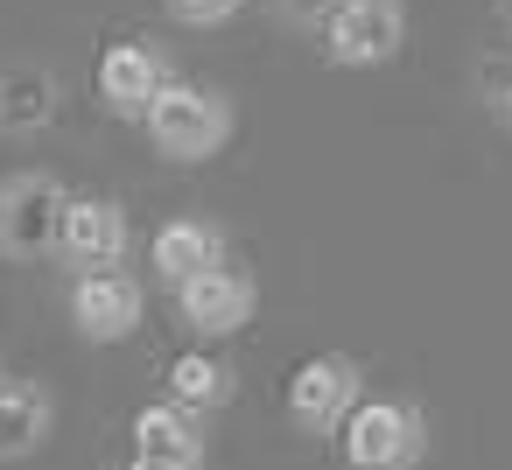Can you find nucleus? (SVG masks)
Returning <instances> with one entry per match:
<instances>
[{"mask_svg": "<svg viewBox=\"0 0 512 470\" xmlns=\"http://www.w3.org/2000/svg\"><path fill=\"white\" fill-rule=\"evenodd\" d=\"M141 127H148V141H155L162 162H211V155L232 141V99L211 92V85L169 78Z\"/></svg>", "mask_w": 512, "mask_h": 470, "instance_id": "nucleus-1", "label": "nucleus"}, {"mask_svg": "<svg viewBox=\"0 0 512 470\" xmlns=\"http://www.w3.org/2000/svg\"><path fill=\"white\" fill-rule=\"evenodd\" d=\"M344 463L351 470H414L421 449H428V414L414 400H358L351 421H344Z\"/></svg>", "mask_w": 512, "mask_h": 470, "instance_id": "nucleus-2", "label": "nucleus"}, {"mask_svg": "<svg viewBox=\"0 0 512 470\" xmlns=\"http://www.w3.org/2000/svg\"><path fill=\"white\" fill-rule=\"evenodd\" d=\"M64 211H71V190L43 169H22L0 183V253L8 260H43L57 253L64 239Z\"/></svg>", "mask_w": 512, "mask_h": 470, "instance_id": "nucleus-3", "label": "nucleus"}, {"mask_svg": "<svg viewBox=\"0 0 512 470\" xmlns=\"http://www.w3.org/2000/svg\"><path fill=\"white\" fill-rule=\"evenodd\" d=\"M358 400H365V372L344 351H316L288 379V421L302 435H344V421H351Z\"/></svg>", "mask_w": 512, "mask_h": 470, "instance_id": "nucleus-4", "label": "nucleus"}, {"mask_svg": "<svg viewBox=\"0 0 512 470\" xmlns=\"http://www.w3.org/2000/svg\"><path fill=\"white\" fill-rule=\"evenodd\" d=\"M407 43V8L400 0H344V8L323 22V57L344 71H372L386 57H400Z\"/></svg>", "mask_w": 512, "mask_h": 470, "instance_id": "nucleus-5", "label": "nucleus"}, {"mask_svg": "<svg viewBox=\"0 0 512 470\" xmlns=\"http://www.w3.org/2000/svg\"><path fill=\"white\" fill-rule=\"evenodd\" d=\"M148 316V288L127 274V267H106V274H78L71 281V323L85 344H120L134 337Z\"/></svg>", "mask_w": 512, "mask_h": 470, "instance_id": "nucleus-6", "label": "nucleus"}, {"mask_svg": "<svg viewBox=\"0 0 512 470\" xmlns=\"http://www.w3.org/2000/svg\"><path fill=\"white\" fill-rule=\"evenodd\" d=\"M127 246H134V225H127V211H120L113 197H71L57 253H64L78 274H106V267H120Z\"/></svg>", "mask_w": 512, "mask_h": 470, "instance_id": "nucleus-7", "label": "nucleus"}, {"mask_svg": "<svg viewBox=\"0 0 512 470\" xmlns=\"http://www.w3.org/2000/svg\"><path fill=\"white\" fill-rule=\"evenodd\" d=\"M176 309H183V323L197 337H239L253 323V309H260V288L239 267H211V274H197V281L176 288Z\"/></svg>", "mask_w": 512, "mask_h": 470, "instance_id": "nucleus-8", "label": "nucleus"}, {"mask_svg": "<svg viewBox=\"0 0 512 470\" xmlns=\"http://www.w3.org/2000/svg\"><path fill=\"white\" fill-rule=\"evenodd\" d=\"M127 470H204V421L183 414L176 400H155L134 414V449Z\"/></svg>", "mask_w": 512, "mask_h": 470, "instance_id": "nucleus-9", "label": "nucleus"}, {"mask_svg": "<svg viewBox=\"0 0 512 470\" xmlns=\"http://www.w3.org/2000/svg\"><path fill=\"white\" fill-rule=\"evenodd\" d=\"M162 85H169V64L148 43H113L99 57V106L113 120H148V106L162 99Z\"/></svg>", "mask_w": 512, "mask_h": 470, "instance_id": "nucleus-10", "label": "nucleus"}, {"mask_svg": "<svg viewBox=\"0 0 512 470\" xmlns=\"http://www.w3.org/2000/svg\"><path fill=\"white\" fill-rule=\"evenodd\" d=\"M50 421H57V400L36 379H0V463L36 456L50 442Z\"/></svg>", "mask_w": 512, "mask_h": 470, "instance_id": "nucleus-11", "label": "nucleus"}, {"mask_svg": "<svg viewBox=\"0 0 512 470\" xmlns=\"http://www.w3.org/2000/svg\"><path fill=\"white\" fill-rule=\"evenodd\" d=\"M155 267H162L169 288H183V281L225 267V232H218L211 218H176V225L155 232Z\"/></svg>", "mask_w": 512, "mask_h": 470, "instance_id": "nucleus-12", "label": "nucleus"}, {"mask_svg": "<svg viewBox=\"0 0 512 470\" xmlns=\"http://www.w3.org/2000/svg\"><path fill=\"white\" fill-rule=\"evenodd\" d=\"M169 400L183 407V414H218L225 400H232V365H218L211 351H183L176 365H169Z\"/></svg>", "mask_w": 512, "mask_h": 470, "instance_id": "nucleus-13", "label": "nucleus"}, {"mask_svg": "<svg viewBox=\"0 0 512 470\" xmlns=\"http://www.w3.org/2000/svg\"><path fill=\"white\" fill-rule=\"evenodd\" d=\"M57 113V85L22 71V78H0V127H43Z\"/></svg>", "mask_w": 512, "mask_h": 470, "instance_id": "nucleus-14", "label": "nucleus"}, {"mask_svg": "<svg viewBox=\"0 0 512 470\" xmlns=\"http://www.w3.org/2000/svg\"><path fill=\"white\" fill-rule=\"evenodd\" d=\"M246 8V0H169V15L183 22V29H218V22H232Z\"/></svg>", "mask_w": 512, "mask_h": 470, "instance_id": "nucleus-15", "label": "nucleus"}, {"mask_svg": "<svg viewBox=\"0 0 512 470\" xmlns=\"http://www.w3.org/2000/svg\"><path fill=\"white\" fill-rule=\"evenodd\" d=\"M274 8H281L288 22H302V29H323V22L344 8V0H274Z\"/></svg>", "mask_w": 512, "mask_h": 470, "instance_id": "nucleus-16", "label": "nucleus"}, {"mask_svg": "<svg viewBox=\"0 0 512 470\" xmlns=\"http://www.w3.org/2000/svg\"><path fill=\"white\" fill-rule=\"evenodd\" d=\"M498 120L512 127V78H505V92H498Z\"/></svg>", "mask_w": 512, "mask_h": 470, "instance_id": "nucleus-17", "label": "nucleus"}, {"mask_svg": "<svg viewBox=\"0 0 512 470\" xmlns=\"http://www.w3.org/2000/svg\"><path fill=\"white\" fill-rule=\"evenodd\" d=\"M505 22H512V0H505Z\"/></svg>", "mask_w": 512, "mask_h": 470, "instance_id": "nucleus-18", "label": "nucleus"}, {"mask_svg": "<svg viewBox=\"0 0 512 470\" xmlns=\"http://www.w3.org/2000/svg\"><path fill=\"white\" fill-rule=\"evenodd\" d=\"M0 379H8V372H0Z\"/></svg>", "mask_w": 512, "mask_h": 470, "instance_id": "nucleus-19", "label": "nucleus"}]
</instances>
